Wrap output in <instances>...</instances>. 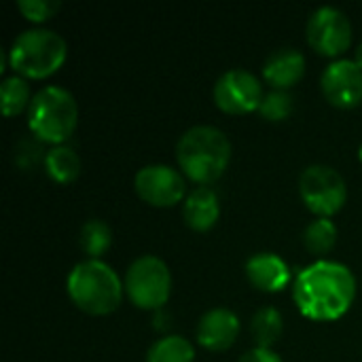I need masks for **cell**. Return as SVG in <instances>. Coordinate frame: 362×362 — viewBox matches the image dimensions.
Segmentation results:
<instances>
[{"mask_svg": "<svg viewBox=\"0 0 362 362\" xmlns=\"http://www.w3.org/2000/svg\"><path fill=\"white\" fill-rule=\"evenodd\" d=\"M356 297V278L339 261H316L299 272L293 284L295 305L303 316L318 322L341 318Z\"/></svg>", "mask_w": 362, "mask_h": 362, "instance_id": "1", "label": "cell"}, {"mask_svg": "<svg viewBox=\"0 0 362 362\" xmlns=\"http://www.w3.org/2000/svg\"><path fill=\"white\" fill-rule=\"evenodd\" d=\"M176 159L187 178L208 187L225 174L231 161V142L214 125H193L180 136Z\"/></svg>", "mask_w": 362, "mask_h": 362, "instance_id": "2", "label": "cell"}, {"mask_svg": "<svg viewBox=\"0 0 362 362\" xmlns=\"http://www.w3.org/2000/svg\"><path fill=\"white\" fill-rule=\"evenodd\" d=\"M72 303L91 316H106L121 305L123 282L119 274L102 259H85L76 263L66 282Z\"/></svg>", "mask_w": 362, "mask_h": 362, "instance_id": "3", "label": "cell"}, {"mask_svg": "<svg viewBox=\"0 0 362 362\" xmlns=\"http://www.w3.org/2000/svg\"><path fill=\"white\" fill-rule=\"evenodd\" d=\"M66 55L68 45L62 34L47 28H30L13 40L8 64L23 78H45L62 68Z\"/></svg>", "mask_w": 362, "mask_h": 362, "instance_id": "4", "label": "cell"}, {"mask_svg": "<svg viewBox=\"0 0 362 362\" xmlns=\"http://www.w3.org/2000/svg\"><path fill=\"white\" fill-rule=\"evenodd\" d=\"M78 121V106L74 95L59 87V85H47L38 89L30 102L28 108V127L32 134L51 144H64Z\"/></svg>", "mask_w": 362, "mask_h": 362, "instance_id": "5", "label": "cell"}, {"mask_svg": "<svg viewBox=\"0 0 362 362\" xmlns=\"http://www.w3.org/2000/svg\"><path fill=\"white\" fill-rule=\"evenodd\" d=\"M125 293L140 310H159L168 303L172 293V274L163 259L142 255L125 272Z\"/></svg>", "mask_w": 362, "mask_h": 362, "instance_id": "6", "label": "cell"}, {"mask_svg": "<svg viewBox=\"0 0 362 362\" xmlns=\"http://www.w3.org/2000/svg\"><path fill=\"white\" fill-rule=\"evenodd\" d=\"M299 195L314 214L331 218L344 208L348 199V187L335 168L314 163L308 165L299 176Z\"/></svg>", "mask_w": 362, "mask_h": 362, "instance_id": "7", "label": "cell"}, {"mask_svg": "<svg viewBox=\"0 0 362 362\" xmlns=\"http://www.w3.org/2000/svg\"><path fill=\"white\" fill-rule=\"evenodd\" d=\"M308 42L314 51L327 57H337L352 45L350 17L337 6H318L305 25Z\"/></svg>", "mask_w": 362, "mask_h": 362, "instance_id": "8", "label": "cell"}, {"mask_svg": "<svg viewBox=\"0 0 362 362\" xmlns=\"http://www.w3.org/2000/svg\"><path fill=\"white\" fill-rule=\"evenodd\" d=\"M263 100L261 81L244 68H231L223 72L214 83V102L229 115H248L259 110Z\"/></svg>", "mask_w": 362, "mask_h": 362, "instance_id": "9", "label": "cell"}, {"mask_svg": "<svg viewBox=\"0 0 362 362\" xmlns=\"http://www.w3.org/2000/svg\"><path fill=\"white\" fill-rule=\"evenodd\" d=\"M134 187L142 202L157 206V208L174 206L182 202L187 193L185 176L165 163H151L138 170L134 178Z\"/></svg>", "mask_w": 362, "mask_h": 362, "instance_id": "10", "label": "cell"}, {"mask_svg": "<svg viewBox=\"0 0 362 362\" xmlns=\"http://www.w3.org/2000/svg\"><path fill=\"white\" fill-rule=\"evenodd\" d=\"M320 89L337 108L358 106L362 102V68L346 57L331 62L320 76Z\"/></svg>", "mask_w": 362, "mask_h": 362, "instance_id": "11", "label": "cell"}, {"mask_svg": "<svg viewBox=\"0 0 362 362\" xmlns=\"http://www.w3.org/2000/svg\"><path fill=\"white\" fill-rule=\"evenodd\" d=\"M240 333V318L227 308L208 310L197 325V341L210 352L229 350Z\"/></svg>", "mask_w": 362, "mask_h": 362, "instance_id": "12", "label": "cell"}, {"mask_svg": "<svg viewBox=\"0 0 362 362\" xmlns=\"http://www.w3.org/2000/svg\"><path fill=\"white\" fill-rule=\"evenodd\" d=\"M305 74V55L295 47H282L274 51L263 64V76L274 89L288 91Z\"/></svg>", "mask_w": 362, "mask_h": 362, "instance_id": "13", "label": "cell"}, {"mask_svg": "<svg viewBox=\"0 0 362 362\" xmlns=\"http://www.w3.org/2000/svg\"><path fill=\"white\" fill-rule=\"evenodd\" d=\"M246 276L250 284L265 293H278L291 282L286 261L276 252H259L246 261Z\"/></svg>", "mask_w": 362, "mask_h": 362, "instance_id": "14", "label": "cell"}, {"mask_svg": "<svg viewBox=\"0 0 362 362\" xmlns=\"http://www.w3.org/2000/svg\"><path fill=\"white\" fill-rule=\"evenodd\" d=\"M218 214H221V202L212 187H204V185L195 187L182 204L185 223L195 231H208L210 227H214Z\"/></svg>", "mask_w": 362, "mask_h": 362, "instance_id": "15", "label": "cell"}, {"mask_svg": "<svg viewBox=\"0 0 362 362\" xmlns=\"http://www.w3.org/2000/svg\"><path fill=\"white\" fill-rule=\"evenodd\" d=\"M47 174L57 182H72L81 174V157L68 144H57L45 155Z\"/></svg>", "mask_w": 362, "mask_h": 362, "instance_id": "16", "label": "cell"}, {"mask_svg": "<svg viewBox=\"0 0 362 362\" xmlns=\"http://www.w3.org/2000/svg\"><path fill=\"white\" fill-rule=\"evenodd\" d=\"M284 331V320L282 314L267 305L255 312L252 320H250V333L257 341V348H272Z\"/></svg>", "mask_w": 362, "mask_h": 362, "instance_id": "17", "label": "cell"}, {"mask_svg": "<svg viewBox=\"0 0 362 362\" xmlns=\"http://www.w3.org/2000/svg\"><path fill=\"white\" fill-rule=\"evenodd\" d=\"M195 361V348L189 339L182 335H165L157 339L148 352L146 362H193Z\"/></svg>", "mask_w": 362, "mask_h": 362, "instance_id": "18", "label": "cell"}, {"mask_svg": "<svg viewBox=\"0 0 362 362\" xmlns=\"http://www.w3.org/2000/svg\"><path fill=\"white\" fill-rule=\"evenodd\" d=\"M0 98H2V112L4 117H15L21 110L30 108L32 102V89L28 81L19 74L6 76L0 85Z\"/></svg>", "mask_w": 362, "mask_h": 362, "instance_id": "19", "label": "cell"}, {"mask_svg": "<svg viewBox=\"0 0 362 362\" xmlns=\"http://www.w3.org/2000/svg\"><path fill=\"white\" fill-rule=\"evenodd\" d=\"M78 244L89 259H100L112 244V231L102 218H89L78 231Z\"/></svg>", "mask_w": 362, "mask_h": 362, "instance_id": "20", "label": "cell"}, {"mask_svg": "<svg viewBox=\"0 0 362 362\" xmlns=\"http://www.w3.org/2000/svg\"><path fill=\"white\" fill-rule=\"evenodd\" d=\"M303 244L312 255H327L337 244V225L331 218L318 216L303 231Z\"/></svg>", "mask_w": 362, "mask_h": 362, "instance_id": "21", "label": "cell"}, {"mask_svg": "<svg viewBox=\"0 0 362 362\" xmlns=\"http://www.w3.org/2000/svg\"><path fill=\"white\" fill-rule=\"evenodd\" d=\"M293 104H295V100H293V95L288 91H284V89H272L269 93L263 95V100L259 104V112H261L263 119L278 123V121H284V119L291 117Z\"/></svg>", "mask_w": 362, "mask_h": 362, "instance_id": "22", "label": "cell"}, {"mask_svg": "<svg viewBox=\"0 0 362 362\" xmlns=\"http://www.w3.org/2000/svg\"><path fill=\"white\" fill-rule=\"evenodd\" d=\"M17 8L23 13L25 19L40 23L59 11V0H19Z\"/></svg>", "mask_w": 362, "mask_h": 362, "instance_id": "23", "label": "cell"}, {"mask_svg": "<svg viewBox=\"0 0 362 362\" xmlns=\"http://www.w3.org/2000/svg\"><path fill=\"white\" fill-rule=\"evenodd\" d=\"M238 362H282V358L272 348H252L244 352Z\"/></svg>", "mask_w": 362, "mask_h": 362, "instance_id": "24", "label": "cell"}, {"mask_svg": "<svg viewBox=\"0 0 362 362\" xmlns=\"http://www.w3.org/2000/svg\"><path fill=\"white\" fill-rule=\"evenodd\" d=\"M354 62L358 64L362 68V40L358 42V47H356V53H354Z\"/></svg>", "mask_w": 362, "mask_h": 362, "instance_id": "25", "label": "cell"}, {"mask_svg": "<svg viewBox=\"0 0 362 362\" xmlns=\"http://www.w3.org/2000/svg\"><path fill=\"white\" fill-rule=\"evenodd\" d=\"M358 159L362 161V142H361V148H358Z\"/></svg>", "mask_w": 362, "mask_h": 362, "instance_id": "26", "label": "cell"}]
</instances>
